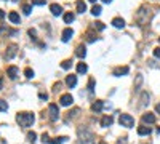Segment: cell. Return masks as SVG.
<instances>
[{
    "label": "cell",
    "instance_id": "23",
    "mask_svg": "<svg viewBox=\"0 0 160 144\" xmlns=\"http://www.w3.org/2000/svg\"><path fill=\"white\" fill-rule=\"evenodd\" d=\"M96 34H94V32H91V31H88L87 32V42H88V43H91V42H94V40H96Z\"/></svg>",
    "mask_w": 160,
    "mask_h": 144
},
{
    "label": "cell",
    "instance_id": "29",
    "mask_svg": "<svg viewBox=\"0 0 160 144\" xmlns=\"http://www.w3.org/2000/svg\"><path fill=\"white\" fill-rule=\"evenodd\" d=\"M23 11H24V14H31L32 5H24V7H23Z\"/></svg>",
    "mask_w": 160,
    "mask_h": 144
},
{
    "label": "cell",
    "instance_id": "2",
    "mask_svg": "<svg viewBox=\"0 0 160 144\" xmlns=\"http://www.w3.org/2000/svg\"><path fill=\"white\" fill-rule=\"evenodd\" d=\"M79 136H80V141H82L83 144H93L94 143V134L91 133L88 128H80Z\"/></svg>",
    "mask_w": 160,
    "mask_h": 144
},
{
    "label": "cell",
    "instance_id": "33",
    "mask_svg": "<svg viewBox=\"0 0 160 144\" xmlns=\"http://www.w3.org/2000/svg\"><path fill=\"white\" fill-rule=\"evenodd\" d=\"M143 104H149V95L143 93Z\"/></svg>",
    "mask_w": 160,
    "mask_h": 144
},
{
    "label": "cell",
    "instance_id": "22",
    "mask_svg": "<svg viewBox=\"0 0 160 144\" xmlns=\"http://www.w3.org/2000/svg\"><path fill=\"white\" fill-rule=\"evenodd\" d=\"M64 141H67L66 136H61V138H55V139H50V144H63Z\"/></svg>",
    "mask_w": 160,
    "mask_h": 144
},
{
    "label": "cell",
    "instance_id": "17",
    "mask_svg": "<svg viewBox=\"0 0 160 144\" xmlns=\"http://www.w3.org/2000/svg\"><path fill=\"white\" fill-rule=\"evenodd\" d=\"M112 123H114V119H112L111 115H104V117H103V120H101L103 127H111Z\"/></svg>",
    "mask_w": 160,
    "mask_h": 144
},
{
    "label": "cell",
    "instance_id": "28",
    "mask_svg": "<svg viewBox=\"0 0 160 144\" xmlns=\"http://www.w3.org/2000/svg\"><path fill=\"white\" fill-rule=\"evenodd\" d=\"M24 75L27 77V79H32V77H34V71H32L31 67H27V69L24 71Z\"/></svg>",
    "mask_w": 160,
    "mask_h": 144
},
{
    "label": "cell",
    "instance_id": "9",
    "mask_svg": "<svg viewBox=\"0 0 160 144\" xmlns=\"http://www.w3.org/2000/svg\"><path fill=\"white\" fill-rule=\"evenodd\" d=\"M50 11H51L55 16H59V14L63 13V7L58 5V3H53V5H50Z\"/></svg>",
    "mask_w": 160,
    "mask_h": 144
},
{
    "label": "cell",
    "instance_id": "11",
    "mask_svg": "<svg viewBox=\"0 0 160 144\" xmlns=\"http://www.w3.org/2000/svg\"><path fill=\"white\" fill-rule=\"evenodd\" d=\"M16 50H18V47H16L14 43L10 45V47H8V51L5 53V58H7V59H11L14 55H16Z\"/></svg>",
    "mask_w": 160,
    "mask_h": 144
},
{
    "label": "cell",
    "instance_id": "27",
    "mask_svg": "<svg viewBox=\"0 0 160 144\" xmlns=\"http://www.w3.org/2000/svg\"><path fill=\"white\" fill-rule=\"evenodd\" d=\"M27 139L31 141V143H35V139H37V134H35L34 131H29V133H27Z\"/></svg>",
    "mask_w": 160,
    "mask_h": 144
},
{
    "label": "cell",
    "instance_id": "10",
    "mask_svg": "<svg viewBox=\"0 0 160 144\" xmlns=\"http://www.w3.org/2000/svg\"><path fill=\"white\" fill-rule=\"evenodd\" d=\"M66 85L69 86V88H74V86L77 85V75H72V74L67 75L66 77Z\"/></svg>",
    "mask_w": 160,
    "mask_h": 144
},
{
    "label": "cell",
    "instance_id": "31",
    "mask_svg": "<svg viewBox=\"0 0 160 144\" xmlns=\"http://www.w3.org/2000/svg\"><path fill=\"white\" fill-rule=\"evenodd\" d=\"M94 29H98V31H103V29H104V24H103L101 21H98V23H94Z\"/></svg>",
    "mask_w": 160,
    "mask_h": 144
},
{
    "label": "cell",
    "instance_id": "12",
    "mask_svg": "<svg viewBox=\"0 0 160 144\" xmlns=\"http://www.w3.org/2000/svg\"><path fill=\"white\" fill-rule=\"evenodd\" d=\"M18 67L16 66H10V67L7 69V75L10 77V79H16V75H18Z\"/></svg>",
    "mask_w": 160,
    "mask_h": 144
},
{
    "label": "cell",
    "instance_id": "19",
    "mask_svg": "<svg viewBox=\"0 0 160 144\" xmlns=\"http://www.w3.org/2000/svg\"><path fill=\"white\" fill-rule=\"evenodd\" d=\"M138 134L139 136H147V134H150V128L149 127H139L138 128Z\"/></svg>",
    "mask_w": 160,
    "mask_h": 144
},
{
    "label": "cell",
    "instance_id": "16",
    "mask_svg": "<svg viewBox=\"0 0 160 144\" xmlns=\"http://www.w3.org/2000/svg\"><path fill=\"white\" fill-rule=\"evenodd\" d=\"M8 19H10L13 24H19V21H21V18H19V14H18L16 11H11V13L8 14Z\"/></svg>",
    "mask_w": 160,
    "mask_h": 144
},
{
    "label": "cell",
    "instance_id": "15",
    "mask_svg": "<svg viewBox=\"0 0 160 144\" xmlns=\"http://www.w3.org/2000/svg\"><path fill=\"white\" fill-rule=\"evenodd\" d=\"M77 11H79L80 14H83L85 11H87V3H85L83 0H77Z\"/></svg>",
    "mask_w": 160,
    "mask_h": 144
},
{
    "label": "cell",
    "instance_id": "30",
    "mask_svg": "<svg viewBox=\"0 0 160 144\" xmlns=\"http://www.w3.org/2000/svg\"><path fill=\"white\" fill-rule=\"evenodd\" d=\"M45 3H46V0H32V5H38V7H42Z\"/></svg>",
    "mask_w": 160,
    "mask_h": 144
},
{
    "label": "cell",
    "instance_id": "38",
    "mask_svg": "<svg viewBox=\"0 0 160 144\" xmlns=\"http://www.w3.org/2000/svg\"><path fill=\"white\" fill-rule=\"evenodd\" d=\"M155 109H157V112H160V104H157V107H155Z\"/></svg>",
    "mask_w": 160,
    "mask_h": 144
},
{
    "label": "cell",
    "instance_id": "39",
    "mask_svg": "<svg viewBox=\"0 0 160 144\" xmlns=\"http://www.w3.org/2000/svg\"><path fill=\"white\" fill-rule=\"evenodd\" d=\"M2 85H3V80L0 79V90H2Z\"/></svg>",
    "mask_w": 160,
    "mask_h": 144
},
{
    "label": "cell",
    "instance_id": "13",
    "mask_svg": "<svg viewBox=\"0 0 160 144\" xmlns=\"http://www.w3.org/2000/svg\"><path fill=\"white\" fill-rule=\"evenodd\" d=\"M112 26L117 27V29H123L125 27V21H123L122 18H114V19H112Z\"/></svg>",
    "mask_w": 160,
    "mask_h": 144
},
{
    "label": "cell",
    "instance_id": "42",
    "mask_svg": "<svg viewBox=\"0 0 160 144\" xmlns=\"http://www.w3.org/2000/svg\"><path fill=\"white\" fill-rule=\"evenodd\" d=\"M157 131H159V133H160V127H159V130H157Z\"/></svg>",
    "mask_w": 160,
    "mask_h": 144
},
{
    "label": "cell",
    "instance_id": "18",
    "mask_svg": "<svg viewBox=\"0 0 160 144\" xmlns=\"http://www.w3.org/2000/svg\"><path fill=\"white\" fill-rule=\"evenodd\" d=\"M103 107H104L103 101H96V103H93V106H91V110H93V112H101Z\"/></svg>",
    "mask_w": 160,
    "mask_h": 144
},
{
    "label": "cell",
    "instance_id": "8",
    "mask_svg": "<svg viewBox=\"0 0 160 144\" xmlns=\"http://www.w3.org/2000/svg\"><path fill=\"white\" fill-rule=\"evenodd\" d=\"M72 35H74V31L70 27H67V29H64V31H63V37H61V40H63V42H69L70 38H72Z\"/></svg>",
    "mask_w": 160,
    "mask_h": 144
},
{
    "label": "cell",
    "instance_id": "41",
    "mask_svg": "<svg viewBox=\"0 0 160 144\" xmlns=\"http://www.w3.org/2000/svg\"><path fill=\"white\" fill-rule=\"evenodd\" d=\"M90 2H93V3H94V2H96V0H90Z\"/></svg>",
    "mask_w": 160,
    "mask_h": 144
},
{
    "label": "cell",
    "instance_id": "32",
    "mask_svg": "<svg viewBox=\"0 0 160 144\" xmlns=\"http://www.w3.org/2000/svg\"><path fill=\"white\" fill-rule=\"evenodd\" d=\"M93 86H94V80L93 79H90V83H88V91H90V93H93Z\"/></svg>",
    "mask_w": 160,
    "mask_h": 144
},
{
    "label": "cell",
    "instance_id": "14",
    "mask_svg": "<svg viewBox=\"0 0 160 144\" xmlns=\"http://www.w3.org/2000/svg\"><path fill=\"white\" fill-rule=\"evenodd\" d=\"M143 122H144V123H155V115L150 114V112L144 114V115H143Z\"/></svg>",
    "mask_w": 160,
    "mask_h": 144
},
{
    "label": "cell",
    "instance_id": "5",
    "mask_svg": "<svg viewBox=\"0 0 160 144\" xmlns=\"http://www.w3.org/2000/svg\"><path fill=\"white\" fill-rule=\"evenodd\" d=\"M59 103H61V106H72V103H74V98H72V95H69V93H66V95H63L61 96V99H59Z\"/></svg>",
    "mask_w": 160,
    "mask_h": 144
},
{
    "label": "cell",
    "instance_id": "44",
    "mask_svg": "<svg viewBox=\"0 0 160 144\" xmlns=\"http://www.w3.org/2000/svg\"><path fill=\"white\" fill-rule=\"evenodd\" d=\"M159 42H160V40H159Z\"/></svg>",
    "mask_w": 160,
    "mask_h": 144
},
{
    "label": "cell",
    "instance_id": "1",
    "mask_svg": "<svg viewBox=\"0 0 160 144\" xmlns=\"http://www.w3.org/2000/svg\"><path fill=\"white\" fill-rule=\"evenodd\" d=\"M16 122L21 125V127L29 128L32 123H34V114H31V112H18Z\"/></svg>",
    "mask_w": 160,
    "mask_h": 144
},
{
    "label": "cell",
    "instance_id": "36",
    "mask_svg": "<svg viewBox=\"0 0 160 144\" xmlns=\"http://www.w3.org/2000/svg\"><path fill=\"white\" fill-rule=\"evenodd\" d=\"M40 99H48V95L46 93H40Z\"/></svg>",
    "mask_w": 160,
    "mask_h": 144
},
{
    "label": "cell",
    "instance_id": "43",
    "mask_svg": "<svg viewBox=\"0 0 160 144\" xmlns=\"http://www.w3.org/2000/svg\"><path fill=\"white\" fill-rule=\"evenodd\" d=\"M13 2H18V0H13Z\"/></svg>",
    "mask_w": 160,
    "mask_h": 144
},
{
    "label": "cell",
    "instance_id": "26",
    "mask_svg": "<svg viewBox=\"0 0 160 144\" xmlns=\"http://www.w3.org/2000/svg\"><path fill=\"white\" fill-rule=\"evenodd\" d=\"M0 110H2V112H7V110H8V104H7V101L0 99Z\"/></svg>",
    "mask_w": 160,
    "mask_h": 144
},
{
    "label": "cell",
    "instance_id": "24",
    "mask_svg": "<svg viewBox=\"0 0 160 144\" xmlns=\"http://www.w3.org/2000/svg\"><path fill=\"white\" fill-rule=\"evenodd\" d=\"M91 14H93V16H99V14H101V7H99V5H94V7L91 8Z\"/></svg>",
    "mask_w": 160,
    "mask_h": 144
},
{
    "label": "cell",
    "instance_id": "7",
    "mask_svg": "<svg viewBox=\"0 0 160 144\" xmlns=\"http://www.w3.org/2000/svg\"><path fill=\"white\" fill-rule=\"evenodd\" d=\"M75 56L80 59H83L85 56H87V48H85V45H79L75 50Z\"/></svg>",
    "mask_w": 160,
    "mask_h": 144
},
{
    "label": "cell",
    "instance_id": "4",
    "mask_svg": "<svg viewBox=\"0 0 160 144\" xmlns=\"http://www.w3.org/2000/svg\"><path fill=\"white\" fill-rule=\"evenodd\" d=\"M48 112H50V120H51V122H56V120L59 119V109H58L56 104H50Z\"/></svg>",
    "mask_w": 160,
    "mask_h": 144
},
{
    "label": "cell",
    "instance_id": "3",
    "mask_svg": "<svg viewBox=\"0 0 160 144\" xmlns=\"http://www.w3.org/2000/svg\"><path fill=\"white\" fill-rule=\"evenodd\" d=\"M118 122H120V125L125 128H131L135 127V119H133L130 114H120V117H118Z\"/></svg>",
    "mask_w": 160,
    "mask_h": 144
},
{
    "label": "cell",
    "instance_id": "20",
    "mask_svg": "<svg viewBox=\"0 0 160 144\" xmlns=\"http://www.w3.org/2000/svg\"><path fill=\"white\" fill-rule=\"evenodd\" d=\"M87 71H88V66L85 64V62H79V64H77V72H79V74H85Z\"/></svg>",
    "mask_w": 160,
    "mask_h": 144
},
{
    "label": "cell",
    "instance_id": "40",
    "mask_svg": "<svg viewBox=\"0 0 160 144\" xmlns=\"http://www.w3.org/2000/svg\"><path fill=\"white\" fill-rule=\"evenodd\" d=\"M103 2H106V3H109V2H112V0H103Z\"/></svg>",
    "mask_w": 160,
    "mask_h": 144
},
{
    "label": "cell",
    "instance_id": "6",
    "mask_svg": "<svg viewBox=\"0 0 160 144\" xmlns=\"http://www.w3.org/2000/svg\"><path fill=\"white\" fill-rule=\"evenodd\" d=\"M128 72H130V69L126 67V66H123V67H117V69H114V72H112V74H114L115 77H122V75H126Z\"/></svg>",
    "mask_w": 160,
    "mask_h": 144
},
{
    "label": "cell",
    "instance_id": "37",
    "mask_svg": "<svg viewBox=\"0 0 160 144\" xmlns=\"http://www.w3.org/2000/svg\"><path fill=\"white\" fill-rule=\"evenodd\" d=\"M5 16V13H3V10H0V19H2V18Z\"/></svg>",
    "mask_w": 160,
    "mask_h": 144
},
{
    "label": "cell",
    "instance_id": "34",
    "mask_svg": "<svg viewBox=\"0 0 160 144\" xmlns=\"http://www.w3.org/2000/svg\"><path fill=\"white\" fill-rule=\"evenodd\" d=\"M154 56H155V58H159V59H160V47H157L155 50H154Z\"/></svg>",
    "mask_w": 160,
    "mask_h": 144
},
{
    "label": "cell",
    "instance_id": "21",
    "mask_svg": "<svg viewBox=\"0 0 160 144\" xmlns=\"http://www.w3.org/2000/svg\"><path fill=\"white\" fill-rule=\"evenodd\" d=\"M74 19H75V14H74V13H66V14H64V23H66V24H70Z\"/></svg>",
    "mask_w": 160,
    "mask_h": 144
},
{
    "label": "cell",
    "instance_id": "35",
    "mask_svg": "<svg viewBox=\"0 0 160 144\" xmlns=\"http://www.w3.org/2000/svg\"><path fill=\"white\" fill-rule=\"evenodd\" d=\"M42 141H43V143H50V138H48V134H46V133L42 134Z\"/></svg>",
    "mask_w": 160,
    "mask_h": 144
},
{
    "label": "cell",
    "instance_id": "25",
    "mask_svg": "<svg viewBox=\"0 0 160 144\" xmlns=\"http://www.w3.org/2000/svg\"><path fill=\"white\" fill-rule=\"evenodd\" d=\"M70 66H72V61H70V59H66V61L61 62V67L66 69V71H67V69H70Z\"/></svg>",
    "mask_w": 160,
    "mask_h": 144
}]
</instances>
